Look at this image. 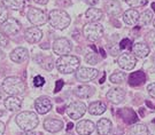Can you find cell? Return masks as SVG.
I'll list each match as a JSON object with an SVG mask.
<instances>
[{
	"instance_id": "4316f807",
	"label": "cell",
	"mask_w": 155,
	"mask_h": 135,
	"mask_svg": "<svg viewBox=\"0 0 155 135\" xmlns=\"http://www.w3.org/2000/svg\"><path fill=\"white\" fill-rule=\"evenodd\" d=\"M104 16V13L101 9L99 8H89L86 13H85V17L91 21V22H97V21H100Z\"/></svg>"
},
{
	"instance_id": "d6986e66",
	"label": "cell",
	"mask_w": 155,
	"mask_h": 135,
	"mask_svg": "<svg viewBox=\"0 0 155 135\" xmlns=\"http://www.w3.org/2000/svg\"><path fill=\"white\" fill-rule=\"evenodd\" d=\"M4 104L7 110L14 112V111H18L22 108V100L17 96H8L4 102Z\"/></svg>"
},
{
	"instance_id": "74e56055",
	"label": "cell",
	"mask_w": 155,
	"mask_h": 135,
	"mask_svg": "<svg viewBox=\"0 0 155 135\" xmlns=\"http://www.w3.org/2000/svg\"><path fill=\"white\" fill-rule=\"evenodd\" d=\"M33 84H35L36 87H41V86L45 84L44 77H41V76H36L35 79H33Z\"/></svg>"
},
{
	"instance_id": "52a82bcc",
	"label": "cell",
	"mask_w": 155,
	"mask_h": 135,
	"mask_svg": "<svg viewBox=\"0 0 155 135\" xmlns=\"http://www.w3.org/2000/svg\"><path fill=\"white\" fill-rule=\"evenodd\" d=\"M67 115L69 116V118L72 120H78L84 116V113L86 112V105L85 103L81 101L71 102L68 107H67Z\"/></svg>"
},
{
	"instance_id": "7bdbcfd3",
	"label": "cell",
	"mask_w": 155,
	"mask_h": 135,
	"mask_svg": "<svg viewBox=\"0 0 155 135\" xmlns=\"http://www.w3.org/2000/svg\"><path fill=\"white\" fill-rule=\"evenodd\" d=\"M85 1H86V4H89L90 6H94L99 2V0H85Z\"/></svg>"
},
{
	"instance_id": "f546056e",
	"label": "cell",
	"mask_w": 155,
	"mask_h": 135,
	"mask_svg": "<svg viewBox=\"0 0 155 135\" xmlns=\"http://www.w3.org/2000/svg\"><path fill=\"white\" fill-rule=\"evenodd\" d=\"M130 135H148V128L144 124H134L130 130Z\"/></svg>"
},
{
	"instance_id": "6da1fadb",
	"label": "cell",
	"mask_w": 155,
	"mask_h": 135,
	"mask_svg": "<svg viewBox=\"0 0 155 135\" xmlns=\"http://www.w3.org/2000/svg\"><path fill=\"white\" fill-rule=\"evenodd\" d=\"M2 90L9 96H18L25 92V83L20 77H7L1 84Z\"/></svg>"
},
{
	"instance_id": "7a4b0ae2",
	"label": "cell",
	"mask_w": 155,
	"mask_h": 135,
	"mask_svg": "<svg viewBox=\"0 0 155 135\" xmlns=\"http://www.w3.org/2000/svg\"><path fill=\"white\" fill-rule=\"evenodd\" d=\"M15 121L23 132H29V130H33L38 126L39 118L37 113L32 111H22L16 116Z\"/></svg>"
},
{
	"instance_id": "e575fe53",
	"label": "cell",
	"mask_w": 155,
	"mask_h": 135,
	"mask_svg": "<svg viewBox=\"0 0 155 135\" xmlns=\"http://www.w3.org/2000/svg\"><path fill=\"white\" fill-rule=\"evenodd\" d=\"M124 1L131 7H139L147 4V0H124Z\"/></svg>"
},
{
	"instance_id": "f5cc1de1",
	"label": "cell",
	"mask_w": 155,
	"mask_h": 135,
	"mask_svg": "<svg viewBox=\"0 0 155 135\" xmlns=\"http://www.w3.org/2000/svg\"><path fill=\"white\" fill-rule=\"evenodd\" d=\"M152 9L155 11V2H153V4H152Z\"/></svg>"
},
{
	"instance_id": "277c9868",
	"label": "cell",
	"mask_w": 155,
	"mask_h": 135,
	"mask_svg": "<svg viewBox=\"0 0 155 135\" xmlns=\"http://www.w3.org/2000/svg\"><path fill=\"white\" fill-rule=\"evenodd\" d=\"M48 17V22L54 29L58 30H64L69 27V24L71 22L70 16L68 15V13L61 9H53L50 11V14L47 15Z\"/></svg>"
},
{
	"instance_id": "e0dca14e",
	"label": "cell",
	"mask_w": 155,
	"mask_h": 135,
	"mask_svg": "<svg viewBox=\"0 0 155 135\" xmlns=\"http://www.w3.org/2000/svg\"><path fill=\"white\" fill-rule=\"evenodd\" d=\"M44 128L50 133H58L63 128V121L59 119L48 118L44 121Z\"/></svg>"
},
{
	"instance_id": "836d02e7",
	"label": "cell",
	"mask_w": 155,
	"mask_h": 135,
	"mask_svg": "<svg viewBox=\"0 0 155 135\" xmlns=\"http://www.w3.org/2000/svg\"><path fill=\"white\" fill-rule=\"evenodd\" d=\"M8 18L9 17H8V11H7V8L4 7L2 5H0V24L5 23Z\"/></svg>"
},
{
	"instance_id": "8992f818",
	"label": "cell",
	"mask_w": 155,
	"mask_h": 135,
	"mask_svg": "<svg viewBox=\"0 0 155 135\" xmlns=\"http://www.w3.org/2000/svg\"><path fill=\"white\" fill-rule=\"evenodd\" d=\"M28 20L30 23H32L33 25L36 27H40V25H44L48 21V17L47 14L41 9L38 8H35V7H30V9L28 11Z\"/></svg>"
},
{
	"instance_id": "f6af8a7d",
	"label": "cell",
	"mask_w": 155,
	"mask_h": 135,
	"mask_svg": "<svg viewBox=\"0 0 155 135\" xmlns=\"http://www.w3.org/2000/svg\"><path fill=\"white\" fill-rule=\"evenodd\" d=\"M21 135H37L35 132H32V130H29V132H23Z\"/></svg>"
},
{
	"instance_id": "c3c4849f",
	"label": "cell",
	"mask_w": 155,
	"mask_h": 135,
	"mask_svg": "<svg viewBox=\"0 0 155 135\" xmlns=\"http://www.w3.org/2000/svg\"><path fill=\"white\" fill-rule=\"evenodd\" d=\"M40 47H41V48H44V49H47V48H50V45L47 46V44H43Z\"/></svg>"
},
{
	"instance_id": "b9f144b4",
	"label": "cell",
	"mask_w": 155,
	"mask_h": 135,
	"mask_svg": "<svg viewBox=\"0 0 155 135\" xmlns=\"http://www.w3.org/2000/svg\"><path fill=\"white\" fill-rule=\"evenodd\" d=\"M5 130H6L5 124H4L2 121H0V135H4V134H5Z\"/></svg>"
},
{
	"instance_id": "d590c367",
	"label": "cell",
	"mask_w": 155,
	"mask_h": 135,
	"mask_svg": "<svg viewBox=\"0 0 155 135\" xmlns=\"http://www.w3.org/2000/svg\"><path fill=\"white\" fill-rule=\"evenodd\" d=\"M8 42H9L8 37L0 31V49H1V48H5V47H7Z\"/></svg>"
},
{
	"instance_id": "f907efd6",
	"label": "cell",
	"mask_w": 155,
	"mask_h": 135,
	"mask_svg": "<svg viewBox=\"0 0 155 135\" xmlns=\"http://www.w3.org/2000/svg\"><path fill=\"white\" fill-rule=\"evenodd\" d=\"M147 105H148V107H150V108H152V109H154V107H153V104H152L150 102L147 101Z\"/></svg>"
},
{
	"instance_id": "5bb4252c",
	"label": "cell",
	"mask_w": 155,
	"mask_h": 135,
	"mask_svg": "<svg viewBox=\"0 0 155 135\" xmlns=\"http://www.w3.org/2000/svg\"><path fill=\"white\" fill-rule=\"evenodd\" d=\"M41 38H43V32L37 27H31L25 30L24 39L27 40L29 44H37L41 40Z\"/></svg>"
},
{
	"instance_id": "db71d44e",
	"label": "cell",
	"mask_w": 155,
	"mask_h": 135,
	"mask_svg": "<svg viewBox=\"0 0 155 135\" xmlns=\"http://www.w3.org/2000/svg\"><path fill=\"white\" fill-rule=\"evenodd\" d=\"M153 25H154V28H155V18H154V21H153Z\"/></svg>"
},
{
	"instance_id": "681fc988",
	"label": "cell",
	"mask_w": 155,
	"mask_h": 135,
	"mask_svg": "<svg viewBox=\"0 0 155 135\" xmlns=\"http://www.w3.org/2000/svg\"><path fill=\"white\" fill-rule=\"evenodd\" d=\"M100 53H101V55H102V57H106V53H105V51H104L102 48H100Z\"/></svg>"
},
{
	"instance_id": "bcb514c9",
	"label": "cell",
	"mask_w": 155,
	"mask_h": 135,
	"mask_svg": "<svg viewBox=\"0 0 155 135\" xmlns=\"http://www.w3.org/2000/svg\"><path fill=\"white\" fill-rule=\"evenodd\" d=\"M72 127H74V125H72V123H69V124H68V127H67V130H72Z\"/></svg>"
},
{
	"instance_id": "d4e9b609",
	"label": "cell",
	"mask_w": 155,
	"mask_h": 135,
	"mask_svg": "<svg viewBox=\"0 0 155 135\" xmlns=\"http://www.w3.org/2000/svg\"><path fill=\"white\" fill-rule=\"evenodd\" d=\"M123 20L127 25H136L139 20V13L136 9H129L124 13Z\"/></svg>"
},
{
	"instance_id": "8d00e7d4",
	"label": "cell",
	"mask_w": 155,
	"mask_h": 135,
	"mask_svg": "<svg viewBox=\"0 0 155 135\" xmlns=\"http://www.w3.org/2000/svg\"><path fill=\"white\" fill-rule=\"evenodd\" d=\"M132 46H131V41H130V39H123V40H121V42H120V48L121 49H130Z\"/></svg>"
},
{
	"instance_id": "2e32d148",
	"label": "cell",
	"mask_w": 155,
	"mask_h": 135,
	"mask_svg": "<svg viewBox=\"0 0 155 135\" xmlns=\"http://www.w3.org/2000/svg\"><path fill=\"white\" fill-rule=\"evenodd\" d=\"M29 58V52L24 47H17L11 53V60L15 63H23Z\"/></svg>"
},
{
	"instance_id": "4dcf8cb0",
	"label": "cell",
	"mask_w": 155,
	"mask_h": 135,
	"mask_svg": "<svg viewBox=\"0 0 155 135\" xmlns=\"http://www.w3.org/2000/svg\"><path fill=\"white\" fill-rule=\"evenodd\" d=\"M152 20H153V11H145L141 15H139L138 23L140 27H144V25H147L148 23L152 22Z\"/></svg>"
},
{
	"instance_id": "30bf717a",
	"label": "cell",
	"mask_w": 155,
	"mask_h": 135,
	"mask_svg": "<svg viewBox=\"0 0 155 135\" xmlns=\"http://www.w3.org/2000/svg\"><path fill=\"white\" fill-rule=\"evenodd\" d=\"M98 77V70L93 68H78L76 71V78L82 83H89Z\"/></svg>"
},
{
	"instance_id": "ac0fdd59",
	"label": "cell",
	"mask_w": 155,
	"mask_h": 135,
	"mask_svg": "<svg viewBox=\"0 0 155 135\" xmlns=\"http://www.w3.org/2000/svg\"><path fill=\"white\" fill-rule=\"evenodd\" d=\"M94 130V124L91 120H81L76 125V132L79 135H90L93 133Z\"/></svg>"
},
{
	"instance_id": "4fadbf2b",
	"label": "cell",
	"mask_w": 155,
	"mask_h": 135,
	"mask_svg": "<svg viewBox=\"0 0 155 135\" xmlns=\"http://www.w3.org/2000/svg\"><path fill=\"white\" fill-rule=\"evenodd\" d=\"M117 116H120L123 119V121L129 125L136 124L139 119L137 113L134 112L132 109H130V108H123V109L117 110Z\"/></svg>"
},
{
	"instance_id": "1f68e13d",
	"label": "cell",
	"mask_w": 155,
	"mask_h": 135,
	"mask_svg": "<svg viewBox=\"0 0 155 135\" xmlns=\"http://www.w3.org/2000/svg\"><path fill=\"white\" fill-rule=\"evenodd\" d=\"M127 78V74L124 72H121V71H117V72L113 73L110 77H109V80H110L113 84H121L123 83Z\"/></svg>"
},
{
	"instance_id": "11a10c76",
	"label": "cell",
	"mask_w": 155,
	"mask_h": 135,
	"mask_svg": "<svg viewBox=\"0 0 155 135\" xmlns=\"http://www.w3.org/2000/svg\"><path fill=\"white\" fill-rule=\"evenodd\" d=\"M153 123H154V124H155V119H154V120H153Z\"/></svg>"
},
{
	"instance_id": "83f0119b",
	"label": "cell",
	"mask_w": 155,
	"mask_h": 135,
	"mask_svg": "<svg viewBox=\"0 0 155 135\" xmlns=\"http://www.w3.org/2000/svg\"><path fill=\"white\" fill-rule=\"evenodd\" d=\"M2 6L13 11H21L24 7V0H2Z\"/></svg>"
},
{
	"instance_id": "5b68a950",
	"label": "cell",
	"mask_w": 155,
	"mask_h": 135,
	"mask_svg": "<svg viewBox=\"0 0 155 135\" xmlns=\"http://www.w3.org/2000/svg\"><path fill=\"white\" fill-rule=\"evenodd\" d=\"M84 37L90 41H98L104 36V27L97 22H90L83 28Z\"/></svg>"
},
{
	"instance_id": "ffe728a7",
	"label": "cell",
	"mask_w": 155,
	"mask_h": 135,
	"mask_svg": "<svg viewBox=\"0 0 155 135\" xmlns=\"http://www.w3.org/2000/svg\"><path fill=\"white\" fill-rule=\"evenodd\" d=\"M105 9L107 14L111 16H116L122 11V6L118 0H108L105 2Z\"/></svg>"
},
{
	"instance_id": "f1b7e54d",
	"label": "cell",
	"mask_w": 155,
	"mask_h": 135,
	"mask_svg": "<svg viewBox=\"0 0 155 135\" xmlns=\"http://www.w3.org/2000/svg\"><path fill=\"white\" fill-rule=\"evenodd\" d=\"M36 61L38 64H40V67L44 68L45 70H48V71H51L54 67V61L51 56H37Z\"/></svg>"
},
{
	"instance_id": "3957f363",
	"label": "cell",
	"mask_w": 155,
	"mask_h": 135,
	"mask_svg": "<svg viewBox=\"0 0 155 135\" xmlns=\"http://www.w3.org/2000/svg\"><path fill=\"white\" fill-rule=\"evenodd\" d=\"M79 65H81L79 58L74 55H63L59 57L55 62V67L59 70V72L64 73V74L76 72Z\"/></svg>"
},
{
	"instance_id": "cb8c5ba5",
	"label": "cell",
	"mask_w": 155,
	"mask_h": 135,
	"mask_svg": "<svg viewBox=\"0 0 155 135\" xmlns=\"http://www.w3.org/2000/svg\"><path fill=\"white\" fill-rule=\"evenodd\" d=\"M94 88L91 87L89 85H81L76 87L75 89V95L79 97V99H89L90 96L93 94Z\"/></svg>"
},
{
	"instance_id": "f35d334b",
	"label": "cell",
	"mask_w": 155,
	"mask_h": 135,
	"mask_svg": "<svg viewBox=\"0 0 155 135\" xmlns=\"http://www.w3.org/2000/svg\"><path fill=\"white\" fill-rule=\"evenodd\" d=\"M146 39H147V42L150 45H155V31H150Z\"/></svg>"
},
{
	"instance_id": "d6a6232c",
	"label": "cell",
	"mask_w": 155,
	"mask_h": 135,
	"mask_svg": "<svg viewBox=\"0 0 155 135\" xmlns=\"http://www.w3.org/2000/svg\"><path fill=\"white\" fill-rule=\"evenodd\" d=\"M85 61L89 63V64H97V63L99 62V56L97 55V53L95 52H91L89 53L86 56H85Z\"/></svg>"
},
{
	"instance_id": "ab89813d",
	"label": "cell",
	"mask_w": 155,
	"mask_h": 135,
	"mask_svg": "<svg viewBox=\"0 0 155 135\" xmlns=\"http://www.w3.org/2000/svg\"><path fill=\"white\" fill-rule=\"evenodd\" d=\"M147 90H148V94H150L152 97L155 99V83L148 85V86H147Z\"/></svg>"
},
{
	"instance_id": "ee69618b",
	"label": "cell",
	"mask_w": 155,
	"mask_h": 135,
	"mask_svg": "<svg viewBox=\"0 0 155 135\" xmlns=\"http://www.w3.org/2000/svg\"><path fill=\"white\" fill-rule=\"evenodd\" d=\"M33 1L37 2V4H40V5H45V4H47L48 0H33Z\"/></svg>"
},
{
	"instance_id": "ba28073f",
	"label": "cell",
	"mask_w": 155,
	"mask_h": 135,
	"mask_svg": "<svg viewBox=\"0 0 155 135\" xmlns=\"http://www.w3.org/2000/svg\"><path fill=\"white\" fill-rule=\"evenodd\" d=\"M71 42L67 38H59L53 42V52L58 55H60V56L68 55L71 52Z\"/></svg>"
},
{
	"instance_id": "60d3db41",
	"label": "cell",
	"mask_w": 155,
	"mask_h": 135,
	"mask_svg": "<svg viewBox=\"0 0 155 135\" xmlns=\"http://www.w3.org/2000/svg\"><path fill=\"white\" fill-rule=\"evenodd\" d=\"M63 84H64V83H63V80H58V81H56L55 90H54V92H55V93L60 92V90H61V88L63 87Z\"/></svg>"
},
{
	"instance_id": "44dd1931",
	"label": "cell",
	"mask_w": 155,
	"mask_h": 135,
	"mask_svg": "<svg viewBox=\"0 0 155 135\" xmlns=\"http://www.w3.org/2000/svg\"><path fill=\"white\" fill-rule=\"evenodd\" d=\"M129 85L130 86H133V87H136V86H140V85H143L146 81V74H145L144 71H141V70H139V71H136V72H132L130 76H129Z\"/></svg>"
},
{
	"instance_id": "484cf974",
	"label": "cell",
	"mask_w": 155,
	"mask_h": 135,
	"mask_svg": "<svg viewBox=\"0 0 155 135\" xmlns=\"http://www.w3.org/2000/svg\"><path fill=\"white\" fill-rule=\"evenodd\" d=\"M106 109H107V107H106V104L104 102L97 101L90 104L89 112L91 115H93V116H99V115H102V113L105 112Z\"/></svg>"
},
{
	"instance_id": "816d5d0a",
	"label": "cell",
	"mask_w": 155,
	"mask_h": 135,
	"mask_svg": "<svg viewBox=\"0 0 155 135\" xmlns=\"http://www.w3.org/2000/svg\"><path fill=\"white\" fill-rule=\"evenodd\" d=\"M104 81H105V74H104V77H102V78H101V80H100L99 83H100V84H102V83H104Z\"/></svg>"
},
{
	"instance_id": "7c38bea8",
	"label": "cell",
	"mask_w": 155,
	"mask_h": 135,
	"mask_svg": "<svg viewBox=\"0 0 155 135\" xmlns=\"http://www.w3.org/2000/svg\"><path fill=\"white\" fill-rule=\"evenodd\" d=\"M117 63L120 68H122L124 70H132L133 68L136 67L137 64V57L134 56L133 54H123L118 57Z\"/></svg>"
},
{
	"instance_id": "7dc6e473",
	"label": "cell",
	"mask_w": 155,
	"mask_h": 135,
	"mask_svg": "<svg viewBox=\"0 0 155 135\" xmlns=\"http://www.w3.org/2000/svg\"><path fill=\"white\" fill-rule=\"evenodd\" d=\"M4 58H5V54H4V53L1 52V49H0V61H2Z\"/></svg>"
},
{
	"instance_id": "9a60e30c",
	"label": "cell",
	"mask_w": 155,
	"mask_h": 135,
	"mask_svg": "<svg viewBox=\"0 0 155 135\" xmlns=\"http://www.w3.org/2000/svg\"><path fill=\"white\" fill-rule=\"evenodd\" d=\"M125 99V92L122 88H111L107 93V100L111 102L113 104H120Z\"/></svg>"
},
{
	"instance_id": "603a6c76",
	"label": "cell",
	"mask_w": 155,
	"mask_h": 135,
	"mask_svg": "<svg viewBox=\"0 0 155 135\" xmlns=\"http://www.w3.org/2000/svg\"><path fill=\"white\" fill-rule=\"evenodd\" d=\"M111 128H113V124L107 118H101L97 124V130L99 135H109Z\"/></svg>"
},
{
	"instance_id": "8fae6325",
	"label": "cell",
	"mask_w": 155,
	"mask_h": 135,
	"mask_svg": "<svg viewBox=\"0 0 155 135\" xmlns=\"http://www.w3.org/2000/svg\"><path fill=\"white\" fill-rule=\"evenodd\" d=\"M35 109L39 115H45L52 109V101L47 96H40L35 101Z\"/></svg>"
},
{
	"instance_id": "7402d4cb",
	"label": "cell",
	"mask_w": 155,
	"mask_h": 135,
	"mask_svg": "<svg viewBox=\"0 0 155 135\" xmlns=\"http://www.w3.org/2000/svg\"><path fill=\"white\" fill-rule=\"evenodd\" d=\"M131 48H132L133 55L136 57L145 58L146 56H148V54H150V47L146 45L145 42H137Z\"/></svg>"
},
{
	"instance_id": "9c48e42d",
	"label": "cell",
	"mask_w": 155,
	"mask_h": 135,
	"mask_svg": "<svg viewBox=\"0 0 155 135\" xmlns=\"http://www.w3.org/2000/svg\"><path fill=\"white\" fill-rule=\"evenodd\" d=\"M21 30V23L15 18H8L5 23L1 24V32L6 36H15Z\"/></svg>"
}]
</instances>
